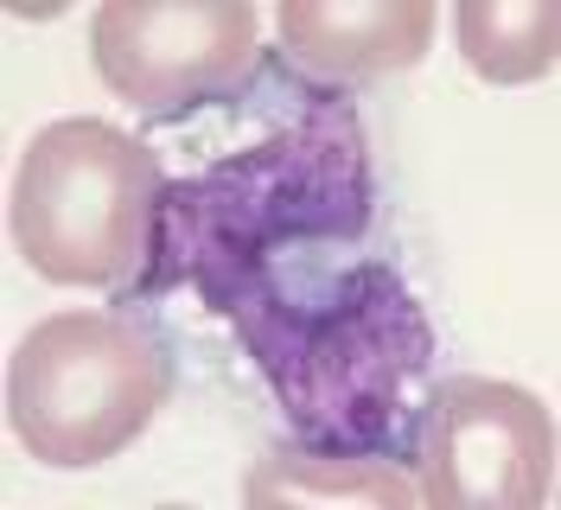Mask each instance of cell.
<instances>
[{
	"label": "cell",
	"mask_w": 561,
	"mask_h": 510,
	"mask_svg": "<svg viewBox=\"0 0 561 510\" xmlns=\"http://www.w3.org/2000/svg\"><path fill=\"white\" fill-rule=\"evenodd\" d=\"M364 224H370V160L357 109L339 90H319L268 140L160 192L153 249L135 294L185 281L205 294L210 313H230L243 281L268 269L275 242L364 237Z\"/></svg>",
	"instance_id": "6da1fadb"
},
{
	"label": "cell",
	"mask_w": 561,
	"mask_h": 510,
	"mask_svg": "<svg viewBox=\"0 0 561 510\" xmlns=\"http://www.w3.org/2000/svg\"><path fill=\"white\" fill-rule=\"evenodd\" d=\"M275 26L294 65L332 83H370L389 70H409L427 52L434 7L427 0H280Z\"/></svg>",
	"instance_id": "52a82bcc"
},
{
	"label": "cell",
	"mask_w": 561,
	"mask_h": 510,
	"mask_svg": "<svg viewBox=\"0 0 561 510\" xmlns=\"http://www.w3.org/2000/svg\"><path fill=\"white\" fill-rule=\"evenodd\" d=\"M90 52L115 97L135 109H185L237 90L255 65L249 0H103L90 20Z\"/></svg>",
	"instance_id": "8992f818"
},
{
	"label": "cell",
	"mask_w": 561,
	"mask_h": 510,
	"mask_svg": "<svg viewBox=\"0 0 561 510\" xmlns=\"http://www.w3.org/2000/svg\"><path fill=\"white\" fill-rule=\"evenodd\" d=\"M556 491V415L497 376H447L421 408V498L440 510H536Z\"/></svg>",
	"instance_id": "5b68a950"
},
{
	"label": "cell",
	"mask_w": 561,
	"mask_h": 510,
	"mask_svg": "<svg viewBox=\"0 0 561 510\" xmlns=\"http://www.w3.org/2000/svg\"><path fill=\"white\" fill-rule=\"evenodd\" d=\"M167 389V351L122 313H51L13 351L7 421L33 460L77 473L140 441Z\"/></svg>",
	"instance_id": "277c9868"
},
{
	"label": "cell",
	"mask_w": 561,
	"mask_h": 510,
	"mask_svg": "<svg viewBox=\"0 0 561 510\" xmlns=\"http://www.w3.org/2000/svg\"><path fill=\"white\" fill-rule=\"evenodd\" d=\"M249 510H294V505H377L415 510L421 485L396 460H377L370 446H275L243 478Z\"/></svg>",
	"instance_id": "ba28073f"
},
{
	"label": "cell",
	"mask_w": 561,
	"mask_h": 510,
	"mask_svg": "<svg viewBox=\"0 0 561 510\" xmlns=\"http://www.w3.org/2000/svg\"><path fill=\"white\" fill-rule=\"evenodd\" d=\"M224 319H237V339L268 376L287 421L319 446H377L402 408V389L434 358V326L383 262H357L339 281V301L319 313L280 301L268 274H255Z\"/></svg>",
	"instance_id": "7a4b0ae2"
},
{
	"label": "cell",
	"mask_w": 561,
	"mask_h": 510,
	"mask_svg": "<svg viewBox=\"0 0 561 510\" xmlns=\"http://www.w3.org/2000/svg\"><path fill=\"white\" fill-rule=\"evenodd\" d=\"M459 52L485 83H536L556 70L561 13L556 0H459Z\"/></svg>",
	"instance_id": "9c48e42d"
},
{
	"label": "cell",
	"mask_w": 561,
	"mask_h": 510,
	"mask_svg": "<svg viewBox=\"0 0 561 510\" xmlns=\"http://www.w3.org/2000/svg\"><path fill=\"white\" fill-rule=\"evenodd\" d=\"M160 154L115 122H51L13 172V242L45 281L108 287L153 249Z\"/></svg>",
	"instance_id": "3957f363"
}]
</instances>
